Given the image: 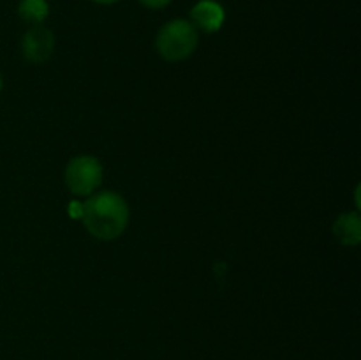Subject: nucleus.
Listing matches in <instances>:
<instances>
[{
    "label": "nucleus",
    "mask_w": 361,
    "mask_h": 360,
    "mask_svg": "<svg viewBox=\"0 0 361 360\" xmlns=\"http://www.w3.org/2000/svg\"><path fill=\"white\" fill-rule=\"evenodd\" d=\"M129 205L113 191H104L88 198L81 207V219L92 236L99 240H115L129 224Z\"/></svg>",
    "instance_id": "obj_1"
},
{
    "label": "nucleus",
    "mask_w": 361,
    "mask_h": 360,
    "mask_svg": "<svg viewBox=\"0 0 361 360\" xmlns=\"http://www.w3.org/2000/svg\"><path fill=\"white\" fill-rule=\"evenodd\" d=\"M159 55L168 62L185 60L196 52L197 30L187 20H173L159 30L155 39Z\"/></svg>",
    "instance_id": "obj_2"
},
{
    "label": "nucleus",
    "mask_w": 361,
    "mask_h": 360,
    "mask_svg": "<svg viewBox=\"0 0 361 360\" xmlns=\"http://www.w3.org/2000/svg\"><path fill=\"white\" fill-rule=\"evenodd\" d=\"M104 169L99 159L92 155H78L67 164L66 184L76 196H90L102 182Z\"/></svg>",
    "instance_id": "obj_3"
},
{
    "label": "nucleus",
    "mask_w": 361,
    "mask_h": 360,
    "mask_svg": "<svg viewBox=\"0 0 361 360\" xmlns=\"http://www.w3.org/2000/svg\"><path fill=\"white\" fill-rule=\"evenodd\" d=\"M55 49V35L42 25H34L21 41L23 56L32 64H44Z\"/></svg>",
    "instance_id": "obj_4"
},
{
    "label": "nucleus",
    "mask_w": 361,
    "mask_h": 360,
    "mask_svg": "<svg viewBox=\"0 0 361 360\" xmlns=\"http://www.w3.org/2000/svg\"><path fill=\"white\" fill-rule=\"evenodd\" d=\"M190 18L196 30L200 28L207 34H214L224 25L226 13L224 7L215 0H201L190 11Z\"/></svg>",
    "instance_id": "obj_5"
},
{
    "label": "nucleus",
    "mask_w": 361,
    "mask_h": 360,
    "mask_svg": "<svg viewBox=\"0 0 361 360\" xmlns=\"http://www.w3.org/2000/svg\"><path fill=\"white\" fill-rule=\"evenodd\" d=\"M334 233L344 246H358L361 240V221L358 214H342L335 221Z\"/></svg>",
    "instance_id": "obj_6"
},
{
    "label": "nucleus",
    "mask_w": 361,
    "mask_h": 360,
    "mask_svg": "<svg viewBox=\"0 0 361 360\" xmlns=\"http://www.w3.org/2000/svg\"><path fill=\"white\" fill-rule=\"evenodd\" d=\"M18 13L28 23L41 25L48 18L49 6L46 0H21Z\"/></svg>",
    "instance_id": "obj_7"
},
{
    "label": "nucleus",
    "mask_w": 361,
    "mask_h": 360,
    "mask_svg": "<svg viewBox=\"0 0 361 360\" xmlns=\"http://www.w3.org/2000/svg\"><path fill=\"white\" fill-rule=\"evenodd\" d=\"M141 4H143L145 7H148V9H162V7L168 6L171 0H140Z\"/></svg>",
    "instance_id": "obj_8"
},
{
    "label": "nucleus",
    "mask_w": 361,
    "mask_h": 360,
    "mask_svg": "<svg viewBox=\"0 0 361 360\" xmlns=\"http://www.w3.org/2000/svg\"><path fill=\"white\" fill-rule=\"evenodd\" d=\"M95 4H101V6H109V4H115L118 2V0H94Z\"/></svg>",
    "instance_id": "obj_9"
},
{
    "label": "nucleus",
    "mask_w": 361,
    "mask_h": 360,
    "mask_svg": "<svg viewBox=\"0 0 361 360\" xmlns=\"http://www.w3.org/2000/svg\"><path fill=\"white\" fill-rule=\"evenodd\" d=\"M2 85H4V81H2V74H0V90H2Z\"/></svg>",
    "instance_id": "obj_10"
}]
</instances>
